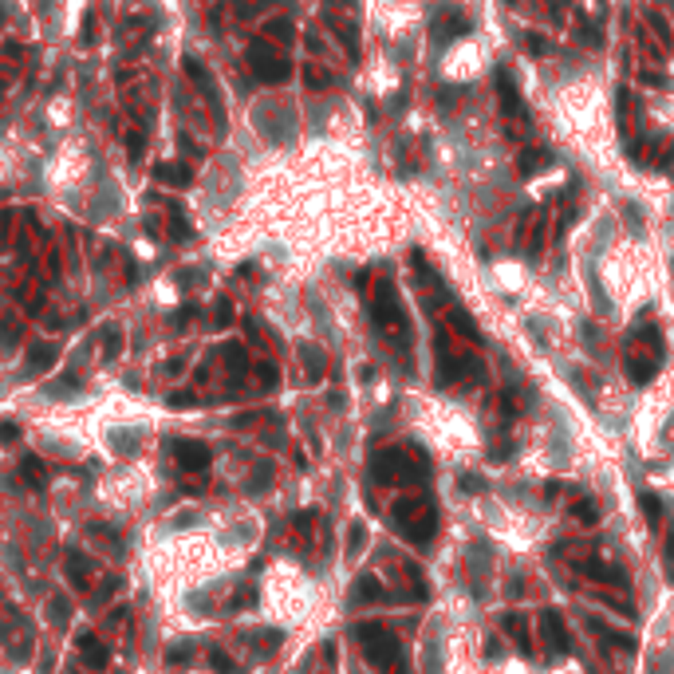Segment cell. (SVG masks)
Listing matches in <instances>:
<instances>
[{"label": "cell", "instance_id": "cell-1", "mask_svg": "<svg viewBox=\"0 0 674 674\" xmlns=\"http://www.w3.org/2000/svg\"><path fill=\"white\" fill-rule=\"evenodd\" d=\"M355 639L363 643V655L379 666L383 674H406V663H402V643L386 631L383 623H359Z\"/></svg>", "mask_w": 674, "mask_h": 674}, {"label": "cell", "instance_id": "cell-2", "mask_svg": "<svg viewBox=\"0 0 674 674\" xmlns=\"http://www.w3.org/2000/svg\"><path fill=\"white\" fill-rule=\"evenodd\" d=\"M391 521L410 544H430V537H434V529H438L434 505L422 501V497H402V501H394Z\"/></svg>", "mask_w": 674, "mask_h": 674}, {"label": "cell", "instance_id": "cell-3", "mask_svg": "<svg viewBox=\"0 0 674 674\" xmlns=\"http://www.w3.org/2000/svg\"><path fill=\"white\" fill-rule=\"evenodd\" d=\"M371 312H375V324L383 327V332L391 335V339L399 343V347H406V343H410V324H406V312H402L399 292H394V284H391V280H379Z\"/></svg>", "mask_w": 674, "mask_h": 674}, {"label": "cell", "instance_id": "cell-4", "mask_svg": "<svg viewBox=\"0 0 674 674\" xmlns=\"http://www.w3.org/2000/svg\"><path fill=\"white\" fill-rule=\"evenodd\" d=\"M371 478H375L379 485H406V481L418 478V465L402 450H379L375 461H371Z\"/></svg>", "mask_w": 674, "mask_h": 674}, {"label": "cell", "instance_id": "cell-5", "mask_svg": "<svg viewBox=\"0 0 674 674\" xmlns=\"http://www.w3.org/2000/svg\"><path fill=\"white\" fill-rule=\"evenodd\" d=\"M658 363H663V339H658V332H651V343L647 351L631 347V355H627V375H631V383H651L658 371Z\"/></svg>", "mask_w": 674, "mask_h": 674}, {"label": "cell", "instance_id": "cell-6", "mask_svg": "<svg viewBox=\"0 0 674 674\" xmlns=\"http://www.w3.org/2000/svg\"><path fill=\"white\" fill-rule=\"evenodd\" d=\"M438 367H442V383H465V379H481V363L470 355H450V347H446L442 339H438Z\"/></svg>", "mask_w": 674, "mask_h": 674}, {"label": "cell", "instance_id": "cell-7", "mask_svg": "<svg viewBox=\"0 0 674 674\" xmlns=\"http://www.w3.org/2000/svg\"><path fill=\"white\" fill-rule=\"evenodd\" d=\"M248 63H253V71L265 83H280V79H288V60H280L273 48H268L265 40H253V48H248Z\"/></svg>", "mask_w": 674, "mask_h": 674}, {"label": "cell", "instance_id": "cell-8", "mask_svg": "<svg viewBox=\"0 0 674 674\" xmlns=\"http://www.w3.org/2000/svg\"><path fill=\"white\" fill-rule=\"evenodd\" d=\"M170 450H174V458H178V465L186 473H205V470H209V446H205V442H194V438H174Z\"/></svg>", "mask_w": 674, "mask_h": 674}, {"label": "cell", "instance_id": "cell-9", "mask_svg": "<svg viewBox=\"0 0 674 674\" xmlns=\"http://www.w3.org/2000/svg\"><path fill=\"white\" fill-rule=\"evenodd\" d=\"M497 95H501V111L509 119H525V99H521V87L512 83V75L505 68H497Z\"/></svg>", "mask_w": 674, "mask_h": 674}, {"label": "cell", "instance_id": "cell-10", "mask_svg": "<svg viewBox=\"0 0 674 674\" xmlns=\"http://www.w3.org/2000/svg\"><path fill=\"white\" fill-rule=\"evenodd\" d=\"M430 28H434L438 40H458V36L470 32V16H465V12H458V9H442Z\"/></svg>", "mask_w": 674, "mask_h": 674}, {"label": "cell", "instance_id": "cell-11", "mask_svg": "<svg viewBox=\"0 0 674 674\" xmlns=\"http://www.w3.org/2000/svg\"><path fill=\"white\" fill-rule=\"evenodd\" d=\"M540 627H544V639L552 643L556 655H568V651H572V643H568V631H564V615L556 611V607H548V611L540 615Z\"/></svg>", "mask_w": 674, "mask_h": 674}, {"label": "cell", "instance_id": "cell-12", "mask_svg": "<svg viewBox=\"0 0 674 674\" xmlns=\"http://www.w3.org/2000/svg\"><path fill=\"white\" fill-rule=\"evenodd\" d=\"M576 572L591 576V580H599V584H619V588L627 584L623 568H611V564H604V560H576Z\"/></svg>", "mask_w": 674, "mask_h": 674}, {"label": "cell", "instance_id": "cell-13", "mask_svg": "<svg viewBox=\"0 0 674 674\" xmlns=\"http://www.w3.org/2000/svg\"><path fill=\"white\" fill-rule=\"evenodd\" d=\"M79 658H83L87 666H95V670H102V666L111 663V651H107V643H99L87 631V635H79Z\"/></svg>", "mask_w": 674, "mask_h": 674}, {"label": "cell", "instance_id": "cell-14", "mask_svg": "<svg viewBox=\"0 0 674 674\" xmlns=\"http://www.w3.org/2000/svg\"><path fill=\"white\" fill-rule=\"evenodd\" d=\"M63 568H68V580L75 584V588H87V584H91V556H83L79 548H71V552L63 556Z\"/></svg>", "mask_w": 674, "mask_h": 674}, {"label": "cell", "instance_id": "cell-15", "mask_svg": "<svg viewBox=\"0 0 674 674\" xmlns=\"http://www.w3.org/2000/svg\"><path fill=\"white\" fill-rule=\"evenodd\" d=\"M20 478H24L36 493H43V489H48V465H43L36 453H24V458H20Z\"/></svg>", "mask_w": 674, "mask_h": 674}, {"label": "cell", "instance_id": "cell-16", "mask_svg": "<svg viewBox=\"0 0 674 674\" xmlns=\"http://www.w3.org/2000/svg\"><path fill=\"white\" fill-rule=\"evenodd\" d=\"M56 359H60V347H56V343H32V347H28V375L48 371Z\"/></svg>", "mask_w": 674, "mask_h": 674}, {"label": "cell", "instance_id": "cell-17", "mask_svg": "<svg viewBox=\"0 0 674 674\" xmlns=\"http://www.w3.org/2000/svg\"><path fill=\"white\" fill-rule=\"evenodd\" d=\"M501 627L517 639V647H521V655H532V639H529V623H525L521 615H505Z\"/></svg>", "mask_w": 674, "mask_h": 674}, {"label": "cell", "instance_id": "cell-18", "mask_svg": "<svg viewBox=\"0 0 674 674\" xmlns=\"http://www.w3.org/2000/svg\"><path fill=\"white\" fill-rule=\"evenodd\" d=\"M588 627H591V631H596L604 643H611V647H619V651H635V639H631L627 631H611V627H604L599 619H588Z\"/></svg>", "mask_w": 674, "mask_h": 674}, {"label": "cell", "instance_id": "cell-19", "mask_svg": "<svg viewBox=\"0 0 674 674\" xmlns=\"http://www.w3.org/2000/svg\"><path fill=\"white\" fill-rule=\"evenodd\" d=\"M544 166H552V154L548 150H525L521 158H517V170H521L525 178H532V174L544 170Z\"/></svg>", "mask_w": 674, "mask_h": 674}, {"label": "cell", "instance_id": "cell-20", "mask_svg": "<svg viewBox=\"0 0 674 674\" xmlns=\"http://www.w3.org/2000/svg\"><path fill=\"white\" fill-rule=\"evenodd\" d=\"M386 591H383V584L375 580V576H363V580L355 584V599L359 604H367V599H383Z\"/></svg>", "mask_w": 674, "mask_h": 674}, {"label": "cell", "instance_id": "cell-21", "mask_svg": "<svg viewBox=\"0 0 674 674\" xmlns=\"http://www.w3.org/2000/svg\"><path fill=\"white\" fill-rule=\"evenodd\" d=\"M572 517H576V521H584V525H596L599 521V509L591 505V497H576V501H572Z\"/></svg>", "mask_w": 674, "mask_h": 674}, {"label": "cell", "instance_id": "cell-22", "mask_svg": "<svg viewBox=\"0 0 674 674\" xmlns=\"http://www.w3.org/2000/svg\"><path fill=\"white\" fill-rule=\"evenodd\" d=\"M225 359H229V371L237 379L248 371V359H245V347H241V343H229V347H225Z\"/></svg>", "mask_w": 674, "mask_h": 674}, {"label": "cell", "instance_id": "cell-23", "mask_svg": "<svg viewBox=\"0 0 674 674\" xmlns=\"http://www.w3.org/2000/svg\"><path fill=\"white\" fill-rule=\"evenodd\" d=\"M154 178L174 181V186H186V181H189V170H186V166H154Z\"/></svg>", "mask_w": 674, "mask_h": 674}, {"label": "cell", "instance_id": "cell-24", "mask_svg": "<svg viewBox=\"0 0 674 674\" xmlns=\"http://www.w3.org/2000/svg\"><path fill=\"white\" fill-rule=\"evenodd\" d=\"M639 509L647 512V521H651V525L663 521V501H658L655 493H639Z\"/></svg>", "mask_w": 674, "mask_h": 674}, {"label": "cell", "instance_id": "cell-25", "mask_svg": "<svg viewBox=\"0 0 674 674\" xmlns=\"http://www.w3.org/2000/svg\"><path fill=\"white\" fill-rule=\"evenodd\" d=\"M119 351H122V332L119 327H107V335H102V355L115 359Z\"/></svg>", "mask_w": 674, "mask_h": 674}, {"label": "cell", "instance_id": "cell-26", "mask_svg": "<svg viewBox=\"0 0 674 674\" xmlns=\"http://www.w3.org/2000/svg\"><path fill=\"white\" fill-rule=\"evenodd\" d=\"M304 363H307V375L312 379L324 375V355H320V347H304Z\"/></svg>", "mask_w": 674, "mask_h": 674}, {"label": "cell", "instance_id": "cell-27", "mask_svg": "<svg viewBox=\"0 0 674 674\" xmlns=\"http://www.w3.org/2000/svg\"><path fill=\"white\" fill-rule=\"evenodd\" d=\"M209 663H214V670H221V674H237V663H233L225 651H209Z\"/></svg>", "mask_w": 674, "mask_h": 674}, {"label": "cell", "instance_id": "cell-28", "mask_svg": "<svg viewBox=\"0 0 674 674\" xmlns=\"http://www.w3.org/2000/svg\"><path fill=\"white\" fill-rule=\"evenodd\" d=\"M51 619H56V623H68V619H71V604L63 596L51 599Z\"/></svg>", "mask_w": 674, "mask_h": 674}, {"label": "cell", "instance_id": "cell-29", "mask_svg": "<svg viewBox=\"0 0 674 674\" xmlns=\"http://www.w3.org/2000/svg\"><path fill=\"white\" fill-rule=\"evenodd\" d=\"M119 584H122V580H102V588L91 596V604H95V607H99V604H107V599H111L115 591H119Z\"/></svg>", "mask_w": 674, "mask_h": 674}, {"label": "cell", "instance_id": "cell-30", "mask_svg": "<svg viewBox=\"0 0 674 674\" xmlns=\"http://www.w3.org/2000/svg\"><path fill=\"white\" fill-rule=\"evenodd\" d=\"M75 386H79V379L75 375H68V379H56V383L48 386L51 394H75Z\"/></svg>", "mask_w": 674, "mask_h": 674}, {"label": "cell", "instance_id": "cell-31", "mask_svg": "<svg viewBox=\"0 0 674 674\" xmlns=\"http://www.w3.org/2000/svg\"><path fill=\"white\" fill-rule=\"evenodd\" d=\"M268 36H273V40H292V24L288 20H273V24H268Z\"/></svg>", "mask_w": 674, "mask_h": 674}, {"label": "cell", "instance_id": "cell-32", "mask_svg": "<svg viewBox=\"0 0 674 674\" xmlns=\"http://www.w3.org/2000/svg\"><path fill=\"white\" fill-rule=\"evenodd\" d=\"M0 442H4V446L20 442V426H16V422H0Z\"/></svg>", "mask_w": 674, "mask_h": 674}, {"label": "cell", "instance_id": "cell-33", "mask_svg": "<svg viewBox=\"0 0 674 674\" xmlns=\"http://www.w3.org/2000/svg\"><path fill=\"white\" fill-rule=\"evenodd\" d=\"M166 658H170V663H189V658H194V647H189V643H186V647H174Z\"/></svg>", "mask_w": 674, "mask_h": 674}, {"label": "cell", "instance_id": "cell-34", "mask_svg": "<svg viewBox=\"0 0 674 674\" xmlns=\"http://www.w3.org/2000/svg\"><path fill=\"white\" fill-rule=\"evenodd\" d=\"M197 402V394H170V406L174 410H181V406H194Z\"/></svg>", "mask_w": 674, "mask_h": 674}, {"label": "cell", "instance_id": "cell-35", "mask_svg": "<svg viewBox=\"0 0 674 674\" xmlns=\"http://www.w3.org/2000/svg\"><path fill=\"white\" fill-rule=\"evenodd\" d=\"M256 371H260V379H265L268 386L276 383V367H273V363H260V367H256Z\"/></svg>", "mask_w": 674, "mask_h": 674}, {"label": "cell", "instance_id": "cell-36", "mask_svg": "<svg viewBox=\"0 0 674 674\" xmlns=\"http://www.w3.org/2000/svg\"><path fill=\"white\" fill-rule=\"evenodd\" d=\"M363 537H367V532H363V529H359V525H355V529H351V552H359V544H363Z\"/></svg>", "mask_w": 674, "mask_h": 674}, {"label": "cell", "instance_id": "cell-37", "mask_svg": "<svg viewBox=\"0 0 674 674\" xmlns=\"http://www.w3.org/2000/svg\"><path fill=\"white\" fill-rule=\"evenodd\" d=\"M217 324H229V300H221V304H217Z\"/></svg>", "mask_w": 674, "mask_h": 674}, {"label": "cell", "instance_id": "cell-38", "mask_svg": "<svg viewBox=\"0 0 674 674\" xmlns=\"http://www.w3.org/2000/svg\"><path fill=\"white\" fill-rule=\"evenodd\" d=\"M525 43H529L532 51H544V40H540V36H529V40H525Z\"/></svg>", "mask_w": 674, "mask_h": 674}]
</instances>
